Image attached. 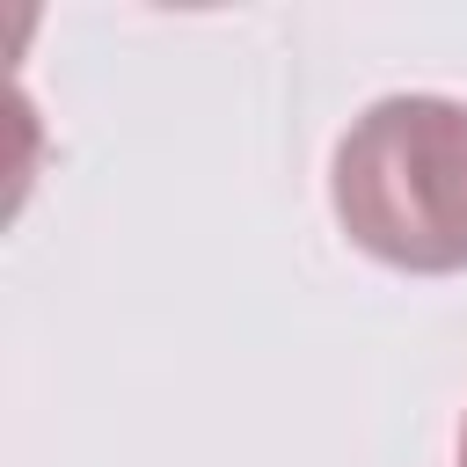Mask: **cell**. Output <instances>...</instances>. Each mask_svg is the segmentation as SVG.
Listing matches in <instances>:
<instances>
[{"label": "cell", "instance_id": "6da1fadb", "mask_svg": "<svg viewBox=\"0 0 467 467\" xmlns=\"http://www.w3.org/2000/svg\"><path fill=\"white\" fill-rule=\"evenodd\" d=\"M343 234L416 277L467 270V102L452 95H387L372 102L328 175Z\"/></svg>", "mask_w": 467, "mask_h": 467}, {"label": "cell", "instance_id": "7a4b0ae2", "mask_svg": "<svg viewBox=\"0 0 467 467\" xmlns=\"http://www.w3.org/2000/svg\"><path fill=\"white\" fill-rule=\"evenodd\" d=\"M460 467H467V423H460Z\"/></svg>", "mask_w": 467, "mask_h": 467}]
</instances>
